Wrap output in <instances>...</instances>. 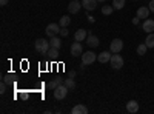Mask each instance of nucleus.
I'll return each mask as SVG.
<instances>
[{
  "label": "nucleus",
  "mask_w": 154,
  "mask_h": 114,
  "mask_svg": "<svg viewBox=\"0 0 154 114\" xmlns=\"http://www.w3.org/2000/svg\"><path fill=\"white\" fill-rule=\"evenodd\" d=\"M86 37H88L86 29H77L75 34H74V40H77V42H83V40H86Z\"/></svg>",
  "instance_id": "obj_13"
},
{
  "label": "nucleus",
  "mask_w": 154,
  "mask_h": 114,
  "mask_svg": "<svg viewBox=\"0 0 154 114\" xmlns=\"http://www.w3.org/2000/svg\"><path fill=\"white\" fill-rule=\"evenodd\" d=\"M96 60H97L96 53H93V51L83 53V54H82V68H85V66H88V65H91V63H94Z\"/></svg>",
  "instance_id": "obj_2"
},
{
  "label": "nucleus",
  "mask_w": 154,
  "mask_h": 114,
  "mask_svg": "<svg viewBox=\"0 0 154 114\" xmlns=\"http://www.w3.org/2000/svg\"><path fill=\"white\" fill-rule=\"evenodd\" d=\"M69 32H68V29H66V26H63V28H60V35L62 37H66Z\"/></svg>",
  "instance_id": "obj_27"
},
{
  "label": "nucleus",
  "mask_w": 154,
  "mask_h": 114,
  "mask_svg": "<svg viewBox=\"0 0 154 114\" xmlns=\"http://www.w3.org/2000/svg\"><path fill=\"white\" fill-rule=\"evenodd\" d=\"M57 86H59V82H57V79H54V80H51V82L48 83V88H49V90H56Z\"/></svg>",
  "instance_id": "obj_25"
},
{
  "label": "nucleus",
  "mask_w": 154,
  "mask_h": 114,
  "mask_svg": "<svg viewBox=\"0 0 154 114\" xmlns=\"http://www.w3.org/2000/svg\"><path fill=\"white\" fill-rule=\"evenodd\" d=\"M69 22H71V17H69V16H62V17H60V20H59L60 28H63V26H68Z\"/></svg>",
  "instance_id": "obj_20"
},
{
  "label": "nucleus",
  "mask_w": 154,
  "mask_h": 114,
  "mask_svg": "<svg viewBox=\"0 0 154 114\" xmlns=\"http://www.w3.org/2000/svg\"><path fill=\"white\" fill-rule=\"evenodd\" d=\"M86 112H88V108H86L83 103L75 105V106H72V109H71V114H86Z\"/></svg>",
  "instance_id": "obj_15"
},
{
  "label": "nucleus",
  "mask_w": 154,
  "mask_h": 114,
  "mask_svg": "<svg viewBox=\"0 0 154 114\" xmlns=\"http://www.w3.org/2000/svg\"><path fill=\"white\" fill-rule=\"evenodd\" d=\"M34 48H35V51L38 54L46 56V53H48V49L51 48V45H49V40H46V39H37L35 43H34Z\"/></svg>",
  "instance_id": "obj_1"
},
{
  "label": "nucleus",
  "mask_w": 154,
  "mask_h": 114,
  "mask_svg": "<svg viewBox=\"0 0 154 114\" xmlns=\"http://www.w3.org/2000/svg\"><path fill=\"white\" fill-rule=\"evenodd\" d=\"M68 91H69V88H68L65 83L59 85V86L56 88V90H54V99H57V100L65 99V97L68 96Z\"/></svg>",
  "instance_id": "obj_3"
},
{
  "label": "nucleus",
  "mask_w": 154,
  "mask_h": 114,
  "mask_svg": "<svg viewBox=\"0 0 154 114\" xmlns=\"http://www.w3.org/2000/svg\"><path fill=\"white\" fill-rule=\"evenodd\" d=\"M83 54V48H82V45H80V42H74L72 45H71V56L72 57H79V56H82Z\"/></svg>",
  "instance_id": "obj_7"
},
{
  "label": "nucleus",
  "mask_w": 154,
  "mask_h": 114,
  "mask_svg": "<svg viewBox=\"0 0 154 114\" xmlns=\"http://www.w3.org/2000/svg\"><path fill=\"white\" fill-rule=\"evenodd\" d=\"M125 2L126 0H112V6H114V9H122L123 6H125Z\"/></svg>",
  "instance_id": "obj_22"
},
{
  "label": "nucleus",
  "mask_w": 154,
  "mask_h": 114,
  "mask_svg": "<svg viewBox=\"0 0 154 114\" xmlns=\"http://www.w3.org/2000/svg\"><path fill=\"white\" fill-rule=\"evenodd\" d=\"M111 56H112V53L109 51H102L100 54H97V60L100 62V63H108L109 60H111Z\"/></svg>",
  "instance_id": "obj_11"
},
{
  "label": "nucleus",
  "mask_w": 154,
  "mask_h": 114,
  "mask_svg": "<svg viewBox=\"0 0 154 114\" xmlns=\"http://www.w3.org/2000/svg\"><path fill=\"white\" fill-rule=\"evenodd\" d=\"M140 20H142V19H140V17H137V16H136V17L133 19V25H139V23H140Z\"/></svg>",
  "instance_id": "obj_28"
},
{
  "label": "nucleus",
  "mask_w": 154,
  "mask_h": 114,
  "mask_svg": "<svg viewBox=\"0 0 154 114\" xmlns=\"http://www.w3.org/2000/svg\"><path fill=\"white\" fill-rule=\"evenodd\" d=\"M146 51H148V46H146L145 43H142V45L137 46V54H139V56H145Z\"/></svg>",
  "instance_id": "obj_23"
},
{
  "label": "nucleus",
  "mask_w": 154,
  "mask_h": 114,
  "mask_svg": "<svg viewBox=\"0 0 154 114\" xmlns=\"http://www.w3.org/2000/svg\"><path fill=\"white\" fill-rule=\"evenodd\" d=\"M148 16H149V8L148 6H140L137 9V17H140L142 20L148 19Z\"/></svg>",
  "instance_id": "obj_14"
},
{
  "label": "nucleus",
  "mask_w": 154,
  "mask_h": 114,
  "mask_svg": "<svg viewBox=\"0 0 154 114\" xmlns=\"http://www.w3.org/2000/svg\"><path fill=\"white\" fill-rule=\"evenodd\" d=\"M45 32H46V35L49 37H54V35H59L60 34V25L59 23H49L48 26H46V29H45Z\"/></svg>",
  "instance_id": "obj_5"
},
{
  "label": "nucleus",
  "mask_w": 154,
  "mask_h": 114,
  "mask_svg": "<svg viewBox=\"0 0 154 114\" xmlns=\"http://www.w3.org/2000/svg\"><path fill=\"white\" fill-rule=\"evenodd\" d=\"M145 45L148 48H154V32H149L145 39Z\"/></svg>",
  "instance_id": "obj_18"
},
{
  "label": "nucleus",
  "mask_w": 154,
  "mask_h": 114,
  "mask_svg": "<svg viewBox=\"0 0 154 114\" xmlns=\"http://www.w3.org/2000/svg\"><path fill=\"white\" fill-rule=\"evenodd\" d=\"M63 83H65V85L69 88V90H74V88H75V82H74V79H72V77L65 79V82H63Z\"/></svg>",
  "instance_id": "obj_24"
},
{
  "label": "nucleus",
  "mask_w": 154,
  "mask_h": 114,
  "mask_svg": "<svg viewBox=\"0 0 154 114\" xmlns=\"http://www.w3.org/2000/svg\"><path fill=\"white\" fill-rule=\"evenodd\" d=\"M142 29L145 32H154V20L152 19H145L143 20V25H142Z\"/></svg>",
  "instance_id": "obj_10"
},
{
  "label": "nucleus",
  "mask_w": 154,
  "mask_h": 114,
  "mask_svg": "<svg viewBox=\"0 0 154 114\" xmlns=\"http://www.w3.org/2000/svg\"><path fill=\"white\" fill-rule=\"evenodd\" d=\"M112 11H114V6L112 5H103V6H102V14H103V16L112 14Z\"/></svg>",
  "instance_id": "obj_19"
},
{
  "label": "nucleus",
  "mask_w": 154,
  "mask_h": 114,
  "mask_svg": "<svg viewBox=\"0 0 154 114\" xmlns=\"http://www.w3.org/2000/svg\"><path fill=\"white\" fill-rule=\"evenodd\" d=\"M49 45L53 46V48H60L62 42H60V39H59L57 35H54V37H51V39H49Z\"/></svg>",
  "instance_id": "obj_21"
},
{
  "label": "nucleus",
  "mask_w": 154,
  "mask_h": 114,
  "mask_svg": "<svg viewBox=\"0 0 154 114\" xmlns=\"http://www.w3.org/2000/svg\"><path fill=\"white\" fill-rule=\"evenodd\" d=\"M46 56H48L49 59H57V56H59V48H53V46H51V48L48 49Z\"/></svg>",
  "instance_id": "obj_17"
},
{
  "label": "nucleus",
  "mask_w": 154,
  "mask_h": 114,
  "mask_svg": "<svg viewBox=\"0 0 154 114\" xmlns=\"http://www.w3.org/2000/svg\"><path fill=\"white\" fill-rule=\"evenodd\" d=\"M122 49H123V40H122V39H112V40H111V43H109V51H111L112 54L120 53Z\"/></svg>",
  "instance_id": "obj_6"
},
{
  "label": "nucleus",
  "mask_w": 154,
  "mask_h": 114,
  "mask_svg": "<svg viewBox=\"0 0 154 114\" xmlns=\"http://www.w3.org/2000/svg\"><path fill=\"white\" fill-rule=\"evenodd\" d=\"M82 6L86 11H93L97 6V0H82Z\"/></svg>",
  "instance_id": "obj_12"
},
{
  "label": "nucleus",
  "mask_w": 154,
  "mask_h": 114,
  "mask_svg": "<svg viewBox=\"0 0 154 114\" xmlns=\"http://www.w3.org/2000/svg\"><path fill=\"white\" fill-rule=\"evenodd\" d=\"M109 65H111L112 69H122V66H123V59H122V56H120L119 53L112 54V56H111V60H109Z\"/></svg>",
  "instance_id": "obj_4"
},
{
  "label": "nucleus",
  "mask_w": 154,
  "mask_h": 114,
  "mask_svg": "<svg viewBox=\"0 0 154 114\" xmlns=\"http://www.w3.org/2000/svg\"><path fill=\"white\" fill-rule=\"evenodd\" d=\"M86 43H88V46H89V48H97V46L100 45L99 37H97V35H94V34H88V37H86Z\"/></svg>",
  "instance_id": "obj_9"
},
{
  "label": "nucleus",
  "mask_w": 154,
  "mask_h": 114,
  "mask_svg": "<svg viewBox=\"0 0 154 114\" xmlns=\"http://www.w3.org/2000/svg\"><path fill=\"white\" fill-rule=\"evenodd\" d=\"M6 93V83L2 80V83H0V94H5Z\"/></svg>",
  "instance_id": "obj_26"
},
{
  "label": "nucleus",
  "mask_w": 154,
  "mask_h": 114,
  "mask_svg": "<svg viewBox=\"0 0 154 114\" xmlns=\"http://www.w3.org/2000/svg\"><path fill=\"white\" fill-rule=\"evenodd\" d=\"M8 2H9V0H0V6H5V5H8Z\"/></svg>",
  "instance_id": "obj_30"
},
{
  "label": "nucleus",
  "mask_w": 154,
  "mask_h": 114,
  "mask_svg": "<svg viewBox=\"0 0 154 114\" xmlns=\"http://www.w3.org/2000/svg\"><path fill=\"white\" fill-rule=\"evenodd\" d=\"M69 77H72V79L75 77V71H74V69H71V71H69Z\"/></svg>",
  "instance_id": "obj_31"
},
{
  "label": "nucleus",
  "mask_w": 154,
  "mask_h": 114,
  "mask_svg": "<svg viewBox=\"0 0 154 114\" xmlns=\"http://www.w3.org/2000/svg\"><path fill=\"white\" fill-rule=\"evenodd\" d=\"M80 8H82V2H79V0H71L68 5V11L71 14H77L80 11Z\"/></svg>",
  "instance_id": "obj_8"
},
{
  "label": "nucleus",
  "mask_w": 154,
  "mask_h": 114,
  "mask_svg": "<svg viewBox=\"0 0 154 114\" xmlns=\"http://www.w3.org/2000/svg\"><path fill=\"white\" fill-rule=\"evenodd\" d=\"M97 2H105V0H97Z\"/></svg>",
  "instance_id": "obj_32"
},
{
  "label": "nucleus",
  "mask_w": 154,
  "mask_h": 114,
  "mask_svg": "<svg viewBox=\"0 0 154 114\" xmlns=\"http://www.w3.org/2000/svg\"><path fill=\"white\" fill-rule=\"evenodd\" d=\"M126 111L131 112V114L137 112V111H139V103L136 102V100H130V102L126 103Z\"/></svg>",
  "instance_id": "obj_16"
},
{
  "label": "nucleus",
  "mask_w": 154,
  "mask_h": 114,
  "mask_svg": "<svg viewBox=\"0 0 154 114\" xmlns=\"http://www.w3.org/2000/svg\"><path fill=\"white\" fill-rule=\"evenodd\" d=\"M148 8H149V11H152V12H154V0H151V2H149Z\"/></svg>",
  "instance_id": "obj_29"
}]
</instances>
